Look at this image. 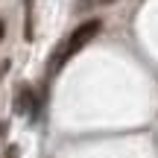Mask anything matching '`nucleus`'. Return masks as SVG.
I'll return each mask as SVG.
<instances>
[{
  "label": "nucleus",
  "mask_w": 158,
  "mask_h": 158,
  "mask_svg": "<svg viewBox=\"0 0 158 158\" xmlns=\"http://www.w3.org/2000/svg\"><path fill=\"white\" fill-rule=\"evenodd\" d=\"M18 155H21V152H18V147H9V149H6V155H3V158H18Z\"/></svg>",
  "instance_id": "obj_3"
},
{
  "label": "nucleus",
  "mask_w": 158,
  "mask_h": 158,
  "mask_svg": "<svg viewBox=\"0 0 158 158\" xmlns=\"http://www.w3.org/2000/svg\"><path fill=\"white\" fill-rule=\"evenodd\" d=\"M100 3H114V0H100Z\"/></svg>",
  "instance_id": "obj_5"
},
{
  "label": "nucleus",
  "mask_w": 158,
  "mask_h": 158,
  "mask_svg": "<svg viewBox=\"0 0 158 158\" xmlns=\"http://www.w3.org/2000/svg\"><path fill=\"white\" fill-rule=\"evenodd\" d=\"M15 111L18 114H35V97H32V88L29 85H21L18 88V102H15Z\"/></svg>",
  "instance_id": "obj_2"
},
{
  "label": "nucleus",
  "mask_w": 158,
  "mask_h": 158,
  "mask_svg": "<svg viewBox=\"0 0 158 158\" xmlns=\"http://www.w3.org/2000/svg\"><path fill=\"white\" fill-rule=\"evenodd\" d=\"M3 35H6V21L0 18V41H3Z\"/></svg>",
  "instance_id": "obj_4"
},
{
  "label": "nucleus",
  "mask_w": 158,
  "mask_h": 158,
  "mask_svg": "<svg viewBox=\"0 0 158 158\" xmlns=\"http://www.w3.org/2000/svg\"><path fill=\"white\" fill-rule=\"evenodd\" d=\"M100 29H102V21H100V18L82 21V23H79V27L73 29V32H70V38L64 41V47L59 50V56L53 59V64H50V68H53V70H59V64H64L70 56H76V53L82 50V47L88 44L91 38H97V35H100Z\"/></svg>",
  "instance_id": "obj_1"
}]
</instances>
